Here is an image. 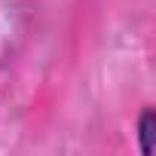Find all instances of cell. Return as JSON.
Wrapping results in <instances>:
<instances>
[{
    "instance_id": "cell-1",
    "label": "cell",
    "mask_w": 156,
    "mask_h": 156,
    "mask_svg": "<svg viewBox=\"0 0 156 156\" xmlns=\"http://www.w3.org/2000/svg\"><path fill=\"white\" fill-rule=\"evenodd\" d=\"M153 129H156V116H153V110H144V113H141V126H138V135H141V153H144V156L153 153Z\"/></svg>"
}]
</instances>
